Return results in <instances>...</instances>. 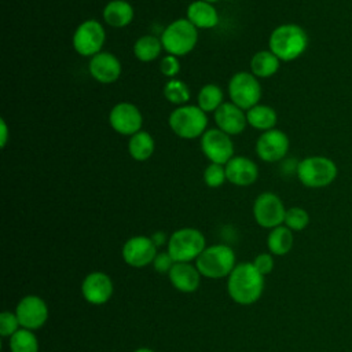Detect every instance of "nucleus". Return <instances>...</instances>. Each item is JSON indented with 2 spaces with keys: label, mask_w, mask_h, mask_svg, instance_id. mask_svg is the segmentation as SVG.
I'll use <instances>...</instances> for the list:
<instances>
[{
  "label": "nucleus",
  "mask_w": 352,
  "mask_h": 352,
  "mask_svg": "<svg viewBox=\"0 0 352 352\" xmlns=\"http://www.w3.org/2000/svg\"><path fill=\"white\" fill-rule=\"evenodd\" d=\"M264 289V276L256 270L253 263H241L228 275L227 290L230 297L242 305L256 302Z\"/></svg>",
  "instance_id": "f257e3e1"
},
{
  "label": "nucleus",
  "mask_w": 352,
  "mask_h": 352,
  "mask_svg": "<svg viewBox=\"0 0 352 352\" xmlns=\"http://www.w3.org/2000/svg\"><path fill=\"white\" fill-rule=\"evenodd\" d=\"M308 43V34L300 25L283 23L271 32L268 50L274 52L280 62H292L305 52Z\"/></svg>",
  "instance_id": "f03ea898"
},
{
  "label": "nucleus",
  "mask_w": 352,
  "mask_h": 352,
  "mask_svg": "<svg viewBox=\"0 0 352 352\" xmlns=\"http://www.w3.org/2000/svg\"><path fill=\"white\" fill-rule=\"evenodd\" d=\"M296 175L300 183L309 188H322L330 186L337 175L336 162L324 155H311L302 158L296 166Z\"/></svg>",
  "instance_id": "7ed1b4c3"
},
{
  "label": "nucleus",
  "mask_w": 352,
  "mask_h": 352,
  "mask_svg": "<svg viewBox=\"0 0 352 352\" xmlns=\"http://www.w3.org/2000/svg\"><path fill=\"white\" fill-rule=\"evenodd\" d=\"M168 124L176 136L192 140L201 138L208 129V116L198 104H183L172 110Z\"/></svg>",
  "instance_id": "20e7f679"
},
{
  "label": "nucleus",
  "mask_w": 352,
  "mask_h": 352,
  "mask_svg": "<svg viewBox=\"0 0 352 352\" xmlns=\"http://www.w3.org/2000/svg\"><path fill=\"white\" fill-rule=\"evenodd\" d=\"M160 38L166 54L179 58L190 54L195 48L198 29L187 18H179L164 29Z\"/></svg>",
  "instance_id": "39448f33"
},
{
  "label": "nucleus",
  "mask_w": 352,
  "mask_h": 352,
  "mask_svg": "<svg viewBox=\"0 0 352 352\" xmlns=\"http://www.w3.org/2000/svg\"><path fill=\"white\" fill-rule=\"evenodd\" d=\"M195 267L199 274L217 279L228 276L235 268V254L234 250L227 245H212L205 248V250L198 256Z\"/></svg>",
  "instance_id": "423d86ee"
},
{
  "label": "nucleus",
  "mask_w": 352,
  "mask_h": 352,
  "mask_svg": "<svg viewBox=\"0 0 352 352\" xmlns=\"http://www.w3.org/2000/svg\"><path fill=\"white\" fill-rule=\"evenodd\" d=\"M205 248L204 234L191 227L175 231L168 239V253L176 263H188L194 258L197 260Z\"/></svg>",
  "instance_id": "0eeeda50"
},
{
  "label": "nucleus",
  "mask_w": 352,
  "mask_h": 352,
  "mask_svg": "<svg viewBox=\"0 0 352 352\" xmlns=\"http://www.w3.org/2000/svg\"><path fill=\"white\" fill-rule=\"evenodd\" d=\"M263 88L252 72H236L228 81V96L234 104L248 111L258 104Z\"/></svg>",
  "instance_id": "6e6552de"
},
{
  "label": "nucleus",
  "mask_w": 352,
  "mask_h": 352,
  "mask_svg": "<svg viewBox=\"0 0 352 352\" xmlns=\"http://www.w3.org/2000/svg\"><path fill=\"white\" fill-rule=\"evenodd\" d=\"M104 40L106 32L102 23L96 19H87L76 28L72 44L78 55L92 58L102 51Z\"/></svg>",
  "instance_id": "1a4fd4ad"
},
{
  "label": "nucleus",
  "mask_w": 352,
  "mask_h": 352,
  "mask_svg": "<svg viewBox=\"0 0 352 352\" xmlns=\"http://www.w3.org/2000/svg\"><path fill=\"white\" fill-rule=\"evenodd\" d=\"M286 208L282 199L271 191L261 192L253 204V216L258 226L264 228H275L285 221Z\"/></svg>",
  "instance_id": "9d476101"
},
{
  "label": "nucleus",
  "mask_w": 352,
  "mask_h": 352,
  "mask_svg": "<svg viewBox=\"0 0 352 352\" xmlns=\"http://www.w3.org/2000/svg\"><path fill=\"white\" fill-rule=\"evenodd\" d=\"M204 155L214 164L226 165L234 157V143L231 136L219 128H209L199 138Z\"/></svg>",
  "instance_id": "9b49d317"
},
{
  "label": "nucleus",
  "mask_w": 352,
  "mask_h": 352,
  "mask_svg": "<svg viewBox=\"0 0 352 352\" xmlns=\"http://www.w3.org/2000/svg\"><path fill=\"white\" fill-rule=\"evenodd\" d=\"M109 122L117 133L132 136L142 129L143 116L136 104L131 102H118L109 113Z\"/></svg>",
  "instance_id": "f8f14e48"
},
{
  "label": "nucleus",
  "mask_w": 352,
  "mask_h": 352,
  "mask_svg": "<svg viewBox=\"0 0 352 352\" xmlns=\"http://www.w3.org/2000/svg\"><path fill=\"white\" fill-rule=\"evenodd\" d=\"M289 147V136L283 131L274 128L258 136L256 142V154L264 162H278L286 157Z\"/></svg>",
  "instance_id": "ddd939ff"
},
{
  "label": "nucleus",
  "mask_w": 352,
  "mask_h": 352,
  "mask_svg": "<svg viewBox=\"0 0 352 352\" xmlns=\"http://www.w3.org/2000/svg\"><path fill=\"white\" fill-rule=\"evenodd\" d=\"M157 246L150 236H132L122 246V258L131 267H146L154 261Z\"/></svg>",
  "instance_id": "4468645a"
},
{
  "label": "nucleus",
  "mask_w": 352,
  "mask_h": 352,
  "mask_svg": "<svg viewBox=\"0 0 352 352\" xmlns=\"http://www.w3.org/2000/svg\"><path fill=\"white\" fill-rule=\"evenodd\" d=\"M15 314L23 329L36 330L47 322L48 308L38 296H26L18 302Z\"/></svg>",
  "instance_id": "2eb2a0df"
},
{
  "label": "nucleus",
  "mask_w": 352,
  "mask_h": 352,
  "mask_svg": "<svg viewBox=\"0 0 352 352\" xmlns=\"http://www.w3.org/2000/svg\"><path fill=\"white\" fill-rule=\"evenodd\" d=\"M88 72L95 81L100 84H111L120 78L122 66L114 54L100 51L89 59Z\"/></svg>",
  "instance_id": "dca6fc26"
},
{
  "label": "nucleus",
  "mask_w": 352,
  "mask_h": 352,
  "mask_svg": "<svg viewBox=\"0 0 352 352\" xmlns=\"http://www.w3.org/2000/svg\"><path fill=\"white\" fill-rule=\"evenodd\" d=\"M214 122L216 128L223 131L224 133L234 136L239 135L245 131L248 125L246 111L234 104L232 102H224L216 111H214Z\"/></svg>",
  "instance_id": "f3484780"
},
{
  "label": "nucleus",
  "mask_w": 352,
  "mask_h": 352,
  "mask_svg": "<svg viewBox=\"0 0 352 352\" xmlns=\"http://www.w3.org/2000/svg\"><path fill=\"white\" fill-rule=\"evenodd\" d=\"M84 298L91 304H104L113 294V282L109 275L100 271L88 274L81 285Z\"/></svg>",
  "instance_id": "a211bd4d"
},
{
  "label": "nucleus",
  "mask_w": 352,
  "mask_h": 352,
  "mask_svg": "<svg viewBox=\"0 0 352 352\" xmlns=\"http://www.w3.org/2000/svg\"><path fill=\"white\" fill-rule=\"evenodd\" d=\"M227 180L239 187H246L253 184L258 177L257 164L249 157L234 155L226 165Z\"/></svg>",
  "instance_id": "6ab92c4d"
},
{
  "label": "nucleus",
  "mask_w": 352,
  "mask_h": 352,
  "mask_svg": "<svg viewBox=\"0 0 352 352\" xmlns=\"http://www.w3.org/2000/svg\"><path fill=\"white\" fill-rule=\"evenodd\" d=\"M169 279L173 287L180 292L191 293L195 292L199 286L201 274L197 267L188 263H175L169 271Z\"/></svg>",
  "instance_id": "aec40b11"
},
{
  "label": "nucleus",
  "mask_w": 352,
  "mask_h": 352,
  "mask_svg": "<svg viewBox=\"0 0 352 352\" xmlns=\"http://www.w3.org/2000/svg\"><path fill=\"white\" fill-rule=\"evenodd\" d=\"M197 29H212L214 28L219 21V12L216 7L210 3L204 0L192 1L187 7V16H186Z\"/></svg>",
  "instance_id": "412c9836"
},
{
  "label": "nucleus",
  "mask_w": 352,
  "mask_h": 352,
  "mask_svg": "<svg viewBox=\"0 0 352 352\" xmlns=\"http://www.w3.org/2000/svg\"><path fill=\"white\" fill-rule=\"evenodd\" d=\"M104 22L114 29H121L128 26L135 15L133 7L126 0H111L103 8Z\"/></svg>",
  "instance_id": "4be33fe9"
},
{
  "label": "nucleus",
  "mask_w": 352,
  "mask_h": 352,
  "mask_svg": "<svg viewBox=\"0 0 352 352\" xmlns=\"http://www.w3.org/2000/svg\"><path fill=\"white\" fill-rule=\"evenodd\" d=\"M280 66L279 58L270 50L257 51L250 59V72L257 78H268L274 76Z\"/></svg>",
  "instance_id": "5701e85b"
},
{
  "label": "nucleus",
  "mask_w": 352,
  "mask_h": 352,
  "mask_svg": "<svg viewBox=\"0 0 352 352\" xmlns=\"http://www.w3.org/2000/svg\"><path fill=\"white\" fill-rule=\"evenodd\" d=\"M154 148H155V142L150 132L140 129L135 135L129 136L128 153L135 161H139V162L147 161L154 154Z\"/></svg>",
  "instance_id": "b1692460"
},
{
  "label": "nucleus",
  "mask_w": 352,
  "mask_h": 352,
  "mask_svg": "<svg viewBox=\"0 0 352 352\" xmlns=\"http://www.w3.org/2000/svg\"><path fill=\"white\" fill-rule=\"evenodd\" d=\"M246 120L250 126L258 131L274 129L278 122V114L275 109L268 104H256L246 111Z\"/></svg>",
  "instance_id": "393cba45"
},
{
  "label": "nucleus",
  "mask_w": 352,
  "mask_h": 352,
  "mask_svg": "<svg viewBox=\"0 0 352 352\" xmlns=\"http://www.w3.org/2000/svg\"><path fill=\"white\" fill-rule=\"evenodd\" d=\"M164 50L161 38L153 34L140 36L133 44V55L138 60L148 63L155 60Z\"/></svg>",
  "instance_id": "a878e982"
},
{
  "label": "nucleus",
  "mask_w": 352,
  "mask_h": 352,
  "mask_svg": "<svg viewBox=\"0 0 352 352\" xmlns=\"http://www.w3.org/2000/svg\"><path fill=\"white\" fill-rule=\"evenodd\" d=\"M267 246L272 254L285 256L293 246V232L286 226L272 228L267 238Z\"/></svg>",
  "instance_id": "bb28decb"
},
{
  "label": "nucleus",
  "mask_w": 352,
  "mask_h": 352,
  "mask_svg": "<svg viewBox=\"0 0 352 352\" xmlns=\"http://www.w3.org/2000/svg\"><path fill=\"white\" fill-rule=\"evenodd\" d=\"M198 106L205 111V113H210V111H216L224 102V95L223 91L219 85L216 84H206L204 85L199 92H198Z\"/></svg>",
  "instance_id": "cd10ccee"
},
{
  "label": "nucleus",
  "mask_w": 352,
  "mask_h": 352,
  "mask_svg": "<svg viewBox=\"0 0 352 352\" xmlns=\"http://www.w3.org/2000/svg\"><path fill=\"white\" fill-rule=\"evenodd\" d=\"M162 94H164V98L169 103L176 104V107L186 104L190 100V96H191L188 85L184 81L177 80V78H170L164 85Z\"/></svg>",
  "instance_id": "c85d7f7f"
},
{
  "label": "nucleus",
  "mask_w": 352,
  "mask_h": 352,
  "mask_svg": "<svg viewBox=\"0 0 352 352\" xmlns=\"http://www.w3.org/2000/svg\"><path fill=\"white\" fill-rule=\"evenodd\" d=\"M11 352H38V342L32 330L19 329L10 337Z\"/></svg>",
  "instance_id": "c756f323"
},
{
  "label": "nucleus",
  "mask_w": 352,
  "mask_h": 352,
  "mask_svg": "<svg viewBox=\"0 0 352 352\" xmlns=\"http://www.w3.org/2000/svg\"><path fill=\"white\" fill-rule=\"evenodd\" d=\"M283 224L292 231H302L309 224V214L300 206L289 208L286 209Z\"/></svg>",
  "instance_id": "7c9ffc66"
},
{
  "label": "nucleus",
  "mask_w": 352,
  "mask_h": 352,
  "mask_svg": "<svg viewBox=\"0 0 352 352\" xmlns=\"http://www.w3.org/2000/svg\"><path fill=\"white\" fill-rule=\"evenodd\" d=\"M226 180H227V175H226V166L224 165L210 162L205 168V170H204V182H205V184L208 187L217 188V187L223 186Z\"/></svg>",
  "instance_id": "2f4dec72"
},
{
  "label": "nucleus",
  "mask_w": 352,
  "mask_h": 352,
  "mask_svg": "<svg viewBox=\"0 0 352 352\" xmlns=\"http://www.w3.org/2000/svg\"><path fill=\"white\" fill-rule=\"evenodd\" d=\"M19 320L16 318V314H12L10 311H4L0 314V334L1 337H11L14 333H16L19 329Z\"/></svg>",
  "instance_id": "473e14b6"
},
{
  "label": "nucleus",
  "mask_w": 352,
  "mask_h": 352,
  "mask_svg": "<svg viewBox=\"0 0 352 352\" xmlns=\"http://www.w3.org/2000/svg\"><path fill=\"white\" fill-rule=\"evenodd\" d=\"M160 70L165 77L175 78L180 72V62L179 58L175 55H165L160 62Z\"/></svg>",
  "instance_id": "72a5a7b5"
},
{
  "label": "nucleus",
  "mask_w": 352,
  "mask_h": 352,
  "mask_svg": "<svg viewBox=\"0 0 352 352\" xmlns=\"http://www.w3.org/2000/svg\"><path fill=\"white\" fill-rule=\"evenodd\" d=\"M175 263H176V261L172 258V256H170V254L168 253V250H166V252L157 253V256H155V258H154V261H153V265H154V268H155L157 272H161V274L168 272V274H169V271L172 270V267H173Z\"/></svg>",
  "instance_id": "f704fd0d"
},
{
  "label": "nucleus",
  "mask_w": 352,
  "mask_h": 352,
  "mask_svg": "<svg viewBox=\"0 0 352 352\" xmlns=\"http://www.w3.org/2000/svg\"><path fill=\"white\" fill-rule=\"evenodd\" d=\"M253 265L264 276V275H267V274H270L272 271V268H274V258L268 253H261V254H258L254 258Z\"/></svg>",
  "instance_id": "c9c22d12"
},
{
  "label": "nucleus",
  "mask_w": 352,
  "mask_h": 352,
  "mask_svg": "<svg viewBox=\"0 0 352 352\" xmlns=\"http://www.w3.org/2000/svg\"><path fill=\"white\" fill-rule=\"evenodd\" d=\"M0 131H1V135H0V146H1V147H6L7 140H8V126H7V122H6L4 118L0 120Z\"/></svg>",
  "instance_id": "e433bc0d"
},
{
  "label": "nucleus",
  "mask_w": 352,
  "mask_h": 352,
  "mask_svg": "<svg viewBox=\"0 0 352 352\" xmlns=\"http://www.w3.org/2000/svg\"><path fill=\"white\" fill-rule=\"evenodd\" d=\"M150 238L153 239V242L155 243V246H161V245H164V243L166 242V235H165L162 231L154 232Z\"/></svg>",
  "instance_id": "4c0bfd02"
},
{
  "label": "nucleus",
  "mask_w": 352,
  "mask_h": 352,
  "mask_svg": "<svg viewBox=\"0 0 352 352\" xmlns=\"http://www.w3.org/2000/svg\"><path fill=\"white\" fill-rule=\"evenodd\" d=\"M135 352H154V351H151V349H148V348H139V349H136Z\"/></svg>",
  "instance_id": "58836bf2"
},
{
  "label": "nucleus",
  "mask_w": 352,
  "mask_h": 352,
  "mask_svg": "<svg viewBox=\"0 0 352 352\" xmlns=\"http://www.w3.org/2000/svg\"><path fill=\"white\" fill-rule=\"evenodd\" d=\"M204 1H206V3H210V4H213V3H217L219 0H204Z\"/></svg>",
  "instance_id": "ea45409f"
}]
</instances>
